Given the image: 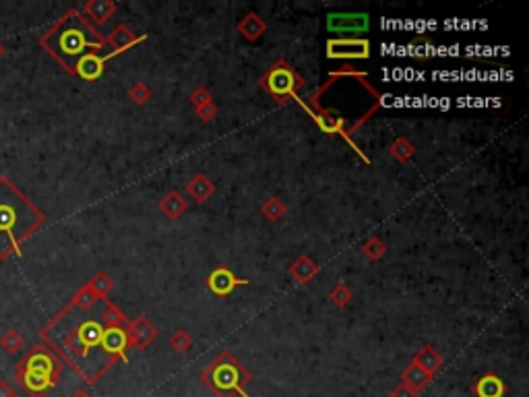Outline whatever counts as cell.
<instances>
[{
	"label": "cell",
	"mask_w": 529,
	"mask_h": 397,
	"mask_svg": "<svg viewBox=\"0 0 529 397\" xmlns=\"http://www.w3.org/2000/svg\"><path fill=\"white\" fill-rule=\"evenodd\" d=\"M44 216L21 195L8 180H0V257L19 248L40 224Z\"/></svg>",
	"instance_id": "1"
},
{
	"label": "cell",
	"mask_w": 529,
	"mask_h": 397,
	"mask_svg": "<svg viewBox=\"0 0 529 397\" xmlns=\"http://www.w3.org/2000/svg\"><path fill=\"white\" fill-rule=\"evenodd\" d=\"M44 46L65 67L75 71L85 54L101 48V40L77 13H71L44 38Z\"/></svg>",
	"instance_id": "2"
},
{
	"label": "cell",
	"mask_w": 529,
	"mask_h": 397,
	"mask_svg": "<svg viewBox=\"0 0 529 397\" xmlns=\"http://www.w3.org/2000/svg\"><path fill=\"white\" fill-rule=\"evenodd\" d=\"M201 381L217 397H249L244 385L251 381V373L230 354H221L203 375Z\"/></svg>",
	"instance_id": "3"
},
{
	"label": "cell",
	"mask_w": 529,
	"mask_h": 397,
	"mask_svg": "<svg viewBox=\"0 0 529 397\" xmlns=\"http://www.w3.org/2000/svg\"><path fill=\"white\" fill-rule=\"evenodd\" d=\"M103 335V327L97 321H85L79 325L77 331H73L67 339L65 346L73 356H87L91 348H97Z\"/></svg>",
	"instance_id": "4"
},
{
	"label": "cell",
	"mask_w": 529,
	"mask_h": 397,
	"mask_svg": "<svg viewBox=\"0 0 529 397\" xmlns=\"http://www.w3.org/2000/svg\"><path fill=\"white\" fill-rule=\"evenodd\" d=\"M329 31L335 33H360L368 29V15L366 13H333L327 17Z\"/></svg>",
	"instance_id": "5"
},
{
	"label": "cell",
	"mask_w": 529,
	"mask_h": 397,
	"mask_svg": "<svg viewBox=\"0 0 529 397\" xmlns=\"http://www.w3.org/2000/svg\"><path fill=\"white\" fill-rule=\"evenodd\" d=\"M329 58H368L370 44L366 40H333L327 44Z\"/></svg>",
	"instance_id": "6"
},
{
	"label": "cell",
	"mask_w": 529,
	"mask_h": 397,
	"mask_svg": "<svg viewBox=\"0 0 529 397\" xmlns=\"http://www.w3.org/2000/svg\"><path fill=\"white\" fill-rule=\"evenodd\" d=\"M267 85L271 89V93H275L277 97L281 95H287V93H294L296 87H300V79L294 75V71H289L285 65H279L277 69L271 71L269 79H267Z\"/></svg>",
	"instance_id": "7"
},
{
	"label": "cell",
	"mask_w": 529,
	"mask_h": 397,
	"mask_svg": "<svg viewBox=\"0 0 529 397\" xmlns=\"http://www.w3.org/2000/svg\"><path fill=\"white\" fill-rule=\"evenodd\" d=\"M207 284H209V290L213 292V294H217V296H228L236 286H244V284H249L246 279H238L232 271H228V269H215L211 275H209V279H207Z\"/></svg>",
	"instance_id": "8"
},
{
	"label": "cell",
	"mask_w": 529,
	"mask_h": 397,
	"mask_svg": "<svg viewBox=\"0 0 529 397\" xmlns=\"http://www.w3.org/2000/svg\"><path fill=\"white\" fill-rule=\"evenodd\" d=\"M99 346L108 352V354H114L118 358H124V350L128 346V335L118 329V327H108L103 329V335H101V341Z\"/></svg>",
	"instance_id": "9"
},
{
	"label": "cell",
	"mask_w": 529,
	"mask_h": 397,
	"mask_svg": "<svg viewBox=\"0 0 529 397\" xmlns=\"http://www.w3.org/2000/svg\"><path fill=\"white\" fill-rule=\"evenodd\" d=\"M25 371L29 373H40V375H48V377H56L58 379V366H56V360L44 352V350H37L33 352L27 362H25Z\"/></svg>",
	"instance_id": "10"
},
{
	"label": "cell",
	"mask_w": 529,
	"mask_h": 397,
	"mask_svg": "<svg viewBox=\"0 0 529 397\" xmlns=\"http://www.w3.org/2000/svg\"><path fill=\"white\" fill-rule=\"evenodd\" d=\"M473 391H476V396L478 397H505V394H507V385H505V381H503L501 377L488 373V375H484V377L476 383Z\"/></svg>",
	"instance_id": "11"
},
{
	"label": "cell",
	"mask_w": 529,
	"mask_h": 397,
	"mask_svg": "<svg viewBox=\"0 0 529 397\" xmlns=\"http://www.w3.org/2000/svg\"><path fill=\"white\" fill-rule=\"evenodd\" d=\"M128 339H131L137 348H145V346H149V341L156 339V329H153V325H149L145 318H137V321L133 323V327H131Z\"/></svg>",
	"instance_id": "12"
},
{
	"label": "cell",
	"mask_w": 529,
	"mask_h": 397,
	"mask_svg": "<svg viewBox=\"0 0 529 397\" xmlns=\"http://www.w3.org/2000/svg\"><path fill=\"white\" fill-rule=\"evenodd\" d=\"M23 385L29 394L33 396H40L44 391H48L50 387L56 385V377H48V375H40V373H29L25 371V377H23Z\"/></svg>",
	"instance_id": "13"
},
{
	"label": "cell",
	"mask_w": 529,
	"mask_h": 397,
	"mask_svg": "<svg viewBox=\"0 0 529 397\" xmlns=\"http://www.w3.org/2000/svg\"><path fill=\"white\" fill-rule=\"evenodd\" d=\"M75 71H77L83 79H97V77L101 75V71H103V58L97 56L95 52H89V54H85V56L79 60V65H77Z\"/></svg>",
	"instance_id": "14"
},
{
	"label": "cell",
	"mask_w": 529,
	"mask_h": 397,
	"mask_svg": "<svg viewBox=\"0 0 529 397\" xmlns=\"http://www.w3.org/2000/svg\"><path fill=\"white\" fill-rule=\"evenodd\" d=\"M433 377H435V375L426 373L424 368H420L418 364L412 362V364L403 371V381H401V383H405V385H410L412 389L420 391V389H424V387L433 381Z\"/></svg>",
	"instance_id": "15"
},
{
	"label": "cell",
	"mask_w": 529,
	"mask_h": 397,
	"mask_svg": "<svg viewBox=\"0 0 529 397\" xmlns=\"http://www.w3.org/2000/svg\"><path fill=\"white\" fill-rule=\"evenodd\" d=\"M414 364H418V366H420V368H424L426 373L435 375V373H437V371L442 366V358L437 354V350H435V348L426 346V348H422V350L416 354Z\"/></svg>",
	"instance_id": "16"
},
{
	"label": "cell",
	"mask_w": 529,
	"mask_h": 397,
	"mask_svg": "<svg viewBox=\"0 0 529 397\" xmlns=\"http://www.w3.org/2000/svg\"><path fill=\"white\" fill-rule=\"evenodd\" d=\"M319 267L314 265V261H310L308 257H300L294 265H292V275L300 282V284H306L310 282L314 275H317Z\"/></svg>",
	"instance_id": "17"
},
{
	"label": "cell",
	"mask_w": 529,
	"mask_h": 397,
	"mask_svg": "<svg viewBox=\"0 0 529 397\" xmlns=\"http://www.w3.org/2000/svg\"><path fill=\"white\" fill-rule=\"evenodd\" d=\"M160 209L170 218V220H176L180 218L184 211H186V201L178 195V193H170L164 197V201L160 203Z\"/></svg>",
	"instance_id": "18"
},
{
	"label": "cell",
	"mask_w": 529,
	"mask_h": 397,
	"mask_svg": "<svg viewBox=\"0 0 529 397\" xmlns=\"http://www.w3.org/2000/svg\"><path fill=\"white\" fill-rule=\"evenodd\" d=\"M213 191H215V186H213V182H209V178H205V176H196L190 184H188V193L196 199V201H207L211 195H213Z\"/></svg>",
	"instance_id": "19"
},
{
	"label": "cell",
	"mask_w": 529,
	"mask_h": 397,
	"mask_svg": "<svg viewBox=\"0 0 529 397\" xmlns=\"http://www.w3.org/2000/svg\"><path fill=\"white\" fill-rule=\"evenodd\" d=\"M264 29H267V25L261 21V17H257L255 13H251L249 17H244V21L240 23V31H242L249 40L261 38L264 33Z\"/></svg>",
	"instance_id": "20"
},
{
	"label": "cell",
	"mask_w": 529,
	"mask_h": 397,
	"mask_svg": "<svg viewBox=\"0 0 529 397\" xmlns=\"http://www.w3.org/2000/svg\"><path fill=\"white\" fill-rule=\"evenodd\" d=\"M114 4L112 2H103V0H97V2H89L87 10L91 13V17H95L97 21H106L112 13H114Z\"/></svg>",
	"instance_id": "21"
},
{
	"label": "cell",
	"mask_w": 529,
	"mask_h": 397,
	"mask_svg": "<svg viewBox=\"0 0 529 397\" xmlns=\"http://www.w3.org/2000/svg\"><path fill=\"white\" fill-rule=\"evenodd\" d=\"M263 213L271 220V222H275V220H279L281 216H285V205L279 201V199H275V197H271L267 203L263 205Z\"/></svg>",
	"instance_id": "22"
},
{
	"label": "cell",
	"mask_w": 529,
	"mask_h": 397,
	"mask_svg": "<svg viewBox=\"0 0 529 397\" xmlns=\"http://www.w3.org/2000/svg\"><path fill=\"white\" fill-rule=\"evenodd\" d=\"M414 147L405 141V139H399V141H395L393 143V147H391V154L395 156L397 159H401V161H405V159H410L414 156Z\"/></svg>",
	"instance_id": "23"
},
{
	"label": "cell",
	"mask_w": 529,
	"mask_h": 397,
	"mask_svg": "<svg viewBox=\"0 0 529 397\" xmlns=\"http://www.w3.org/2000/svg\"><path fill=\"white\" fill-rule=\"evenodd\" d=\"M112 42H114V46H116V48H126V46L135 44V38H133V33H131L128 29L120 27L118 31H114Z\"/></svg>",
	"instance_id": "24"
},
{
	"label": "cell",
	"mask_w": 529,
	"mask_h": 397,
	"mask_svg": "<svg viewBox=\"0 0 529 397\" xmlns=\"http://www.w3.org/2000/svg\"><path fill=\"white\" fill-rule=\"evenodd\" d=\"M170 343H172V348H174L176 352H186V350L192 346V339H190V335H188V333H184V331H176V333L172 335Z\"/></svg>",
	"instance_id": "25"
},
{
	"label": "cell",
	"mask_w": 529,
	"mask_h": 397,
	"mask_svg": "<svg viewBox=\"0 0 529 397\" xmlns=\"http://www.w3.org/2000/svg\"><path fill=\"white\" fill-rule=\"evenodd\" d=\"M317 122L321 124V129L325 131V133H337L342 127H344V122L342 120H337V118H329V116H317Z\"/></svg>",
	"instance_id": "26"
},
{
	"label": "cell",
	"mask_w": 529,
	"mask_h": 397,
	"mask_svg": "<svg viewBox=\"0 0 529 397\" xmlns=\"http://www.w3.org/2000/svg\"><path fill=\"white\" fill-rule=\"evenodd\" d=\"M131 97H133L137 104H145V102L151 97V91H149V87H147L145 83H137V85L131 89Z\"/></svg>",
	"instance_id": "27"
},
{
	"label": "cell",
	"mask_w": 529,
	"mask_h": 397,
	"mask_svg": "<svg viewBox=\"0 0 529 397\" xmlns=\"http://www.w3.org/2000/svg\"><path fill=\"white\" fill-rule=\"evenodd\" d=\"M329 298L335 302V305H339V307H344V305H348L350 302V298H352V292L346 288V286H337L331 294H329Z\"/></svg>",
	"instance_id": "28"
},
{
	"label": "cell",
	"mask_w": 529,
	"mask_h": 397,
	"mask_svg": "<svg viewBox=\"0 0 529 397\" xmlns=\"http://www.w3.org/2000/svg\"><path fill=\"white\" fill-rule=\"evenodd\" d=\"M364 252H366L370 259H378V257L385 254V244L378 242V240H370V242L364 246Z\"/></svg>",
	"instance_id": "29"
},
{
	"label": "cell",
	"mask_w": 529,
	"mask_h": 397,
	"mask_svg": "<svg viewBox=\"0 0 529 397\" xmlns=\"http://www.w3.org/2000/svg\"><path fill=\"white\" fill-rule=\"evenodd\" d=\"M190 99H192V104L196 106V108H201V106H205V104H211V95H209V91L207 89H196L192 95H190Z\"/></svg>",
	"instance_id": "30"
},
{
	"label": "cell",
	"mask_w": 529,
	"mask_h": 397,
	"mask_svg": "<svg viewBox=\"0 0 529 397\" xmlns=\"http://www.w3.org/2000/svg\"><path fill=\"white\" fill-rule=\"evenodd\" d=\"M418 394H420V391L412 389L410 385H405V383H399V385L393 389L391 397H418Z\"/></svg>",
	"instance_id": "31"
},
{
	"label": "cell",
	"mask_w": 529,
	"mask_h": 397,
	"mask_svg": "<svg viewBox=\"0 0 529 397\" xmlns=\"http://www.w3.org/2000/svg\"><path fill=\"white\" fill-rule=\"evenodd\" d=\"M196 114L201 116V120H211V118L217 114V108H215L213 102H211V104H205V106L196 108Z\"/></svg>",
	"instance_id": "32"
},
{
	"label": "cell",
	"mask_w": 529,
	"mask_h": 397,
	"mask_svg": "<svg viewBox=\"0 0 529 397\" xmlns=\"http://www.w3.org/2000/svg\"><path fill=\"white\" fill-rule=\"evenodd\" d=\"M93 288H95V290H97L99 294H106V292H108V290L112 288V282H110L108 277L99 275V277H97V279L93 282Z\"/></svg>",
	"instance_id": "33"
},
{
	"label": "cell",
	"mask_w": 529,
	"mask_h": 397,
	"mask_svg": "<svg viewBox=\"0 0 529 397\" xmlns=\"http://www.w3.org/2000/svg\"><path fill=\"white\" fill-rule=\"evenodd\" d=\"M106 321L112 325V327H116V323H120L122 321V315L118 313V311H114V309H110L108 313H106Z\"/></svg>",
	"instance_id": "34"
},
{
	"label": "cell",
	"mask_w": 529,
	"mask_h": 397,
	"mask_svg": "<svg viewBox=\"0 0 529 397\" xmlns=\"http://www.w3.org/2000/svg\"><path fill=\"white\" fill-rule=\"evenodd\" d=\"M10 396V389H6V385L0 383V397H8Z\"/></svg>",
	"instance_id": "35"
},
{
	"label": "cell",
	"mask_w": 529,
	"mask_h": 397,
	"mask_svg": "<svg viewBox=\"0 0 529 397\" xmlns=\"http://www.w3.org/2000/svg\"><path fill=\"white\" fill-rule=\"evenodd\" d=\"M71 397H91V396H89L85 389H77V391H75Z\"/></svg>",
	"instance_id": "36"
}]
</instances>
